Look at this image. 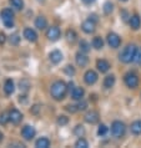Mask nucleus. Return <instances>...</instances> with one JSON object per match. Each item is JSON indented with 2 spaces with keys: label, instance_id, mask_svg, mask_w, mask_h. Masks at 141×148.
Instances as JSON below:
<instances>
[{
  "label": "nucleus",
  "instance_id": "1",
  "mask_svg": "<svg viewBox=\"0 0 141 148\" xmlns=\"http://www.w3.org/2000/svg\"><path fill=\"white\" fill-rule=\"evenodd\" d=\"M66 91H68V85L65 84L64 81H56L51 85V88H50V93L51 96L55 98V100L60 101L63 100L66 95Z\"/></svg>",
  "mask_w": 141,
  "mask_h": 148
},
{
  "label": "nucleus",
  "instance_id": "40",
  "mask_svg": "<svg viewBox=\"0 0 141 148\" xmlns=\"http://www.w3.org/2000/svg\"><path fill=\"white\" fill-rule=\"evenodd\" d=\"M68 86H69L68 88L70 90V91H73V88H74V84H73V82H69V85H68Z\"/></svg>",
  "mask_w": 141,
  "mask_h": 148
},
{
  "label": "nucleus",
  "instance_id": "7",
  "mask_svg": "<svg viewBox=\"0 0 141 148\" xmlns=\"http://www.w3.org/2000/svg\"><path fill=\"white\" fill-rule=\"evenodd\" d=\"M46 36H48V39H49V40L56 41L57 39L60 38V29H59V27H56V26L49 27V29H48V31H46Z\"/></svg>",
  "mask_w": 141,
  "mask_h": 148
},
{
  "label": "nucleus",
  "instance_id": "19",
  "mask_svg": "<svg viewBox=\"0 0 141 148\" xmlns=\"http://www.w3.org/2000/svg\"><path fill=\"white\" fill-rule=\"evenodd\" d=\"M48 25V21H46V19L44 18V16H38L35 20V26L39 29V30H43V29H45Z\"/></svg>",
  "mask_w": 141,
  "mask_h": 148
},
{
  "label": "nucleus",
  "instance_id": "45",
  "mask_svg": "<svg viewBox=\"0 0 141 148\" xmlns=\"http://www.w3.org/2000/svg\"><path fill=\"white\" fill-rule=\"evenodd\" d=\"M39 1H44V0H39Z\"/></svg>",
  "mask_w": 141,
  "mask_h": 148
},
{
  "label": "nucleus",
  "instance_id": "21",
  "mask_svg": "<svg viewBox=\"0 0 141 148\" xmlns=\"http://www.w3.org/2000/svg\"><path fill=\"white\" fill-rule=\"evenodd\" d=\"M4 91L6 95H11L14 92V82L13 80H6L4 84Z\"/></svg>",
  "mask_w": 141,
  "mask_h": 148
},
{
  "label": "nucleus",
  "instance_id": "30",
  "mask_svg": "<svg viewBox=\"0 0 141 148\" xmlns=\"http://www.w3.org/2000/svg\"><path fill=\"white\" fill-rule=\"evenodd\" d=\"M20 42V36L18 34H13L10 36V44L11 45H18Z\"/></svg>",
  "mask_w": 141,
  "mask_h": 148
},
{
  "label": "nucleus",
  "instance_id": "29",
  "mask_svg": "<svg viewBox=\"0 0 141 148\" xmlns=\"http://www.w3.org/2000/svg\"><path fill=\"white\" fill-rule=\"evenodd\" d=\"M80 50H81V52H89L90 46L86 41H84V40L80 41Z\"/></svg>",
  "mask_w": 141,
  "mask_h": 148
},
{
  "label": "nucleus",
  "instance_id": "18",
  "mask_svg": "<svg viewBox=\"0 0 141 148\" xmlns=\"http://www.w3.org/2000/svg\"><path fill=\"white\" fill-rule=\"evenodd\" d=\"M141 25V20L139 18V15H132L130 18V26L134 29V30H138Z\"/></svg>",
  "mask_w": 141,
  "mask_h": 148
},
{
  "label": "nucleus",
  "instance_id": "33",
  "mask_svg": "<svg viewBox=\"0 0 141 148\" xmlns=\"http://www.w3.org/2000/svg\"><path fill=\"white\" fill-rule=\"evenodd\" d=\"M113 8H114V5L111 3H105V5H104V11H105V14H110L111 11H113Z\"/></svg>",
  "mask_w": 141,
  "mask_h": 148
},
{
  "label": "nucleus",
  "instance_id": "16",
  "mask_svg": "<svg viewBox=\"0 0 141 148\" xmlns=\"http://www.w3.org/2000/svg\"><path fill=\"white\" fill-rule=\"evenodd\" d=\"M96 66H97V70L100 72H107L109 71V69H110V64L107 62L106 60H99Z\"/></svg>",
  "mask_w": 141,
  "mask_h": 148
},
{
  "label": "nucleus",
  "instance_id": "39",
  "mask_svg": "<svg viewBox=\"0 0 141 148\" xmlns=\"http://www.w3.org/2000/svg\"><path fill=\"white\" fill-rule=\"evenodd\" d=\"M5 40H6V36L4 32H0V45H4V42H5Z\"/></svg>",
  "mask_w": 141,
  "mask_h": 148
},
{
  "label": "nucleus",
  "instance_id": "38",
  "mask_svg": "<svg viewBox=\"0 0 141 148\" xmlns=\"http://www.w3.org/2000/svg\"><path fill=\"white\" fill-rule=\"evenodd\" d=\"M66 110H68L69 112H76L77 107H76V106H70V105H68V106H66Z\"/></svg>",
  "mask_w": 141,
  "mask_h": 148
},
{
  "label": "nucleus",
  "instance_id": "5",
  "mask_svg": "<svg viewBox=\"0 0 141 148\" xmlns=\"http://www.w3.org/2000/svg\"><path fill=\"white\" fill-rule=\"evenodd\" d=\"M124 80H125L126 86L130 88H135V87H138V85H139V76L136 75L135 72L126 73L125 77H124Z\"/></svg>",
  "mask_w": 141,
  "mask_h": 148
},
{
  "label": "nucleus",
  "instance_id": "27",
  "mask_svg": "<svg viewBox=\"0 0 141 148\" xmlns=\"http://www.w3.org/2000/svg\"><path fill=\"white\" fill-rule=\"evenodd\" d=\"M75 147H77V148H86L88 147V142H86L84 138H79L76 141V143H75Z\"/></svg>",
  "mask_w": 141,
  "mask_h": 148
},
{
  "label": "nucleus",
  "instance_id": "28",
  "mask_svg": "<svg viewBox=\"0 0 141 148\" xmlns=\"http://www.w3.org/2000/svg\"><path fill=\"white\" fill-rule=\"evenodd\" d=\"M74 133H75L76 136H79V137H82V136H84V133H85L84 127H82V126H76L75 130H74Z\"/></svg>",
  "mask_w": 141,
  "mask_h": 148
},
{
  "label": "nucleus",
  "instance_id": "22",
  "mask_svg": "<svg viewBox=\"0 0 141 148\" xmlns=\"http://www.w3.org/2000/svg\"><path fill=\"white\" fill-rule=\"evenodd\" d=\"M35 146L38 148H48L49 146H50V141H49L48 138H45V137H41V138H39L38 141H36Z\"/></svg>",
  "mask_w": 141,
  "mask_h": 148
},
{
  "label": "nucleus",
  "instance_id": "23",
  "mask_svg": "<svg viewBox=\"0 0 141 148\" xmlns=\"http://www.w3.org/2000/svg\"><path fill=\"white\" fill-rule=\"evenodd\" d=\"M115 84V76L114 75H109L105 77V80H104V86H105L106 88H110L113 87Z\"/></svg>",
  "mask_w": 141,
  "mask_h": 148
},
{
  "label": "nucleus",
  "instance_id": "32",
  "mask_svg": "<svg viewBox=\"0 0 141 148\" xmlns=\"http://www.w3.org/2000/svg\"><path fill=\"white\" fill-rule=\"evenodd\" d=\"M107 133V127L105 125H100L99 126V130H97V134L99 136H105Z\"/></svg>",
  "mask_w": 141,
  "mask_h": 148
},
{
  "label": "nucleus",
  "instance_id": "31",
  "mask_svg": "<svg viewBox=\"0 0 141 148\" xmlns=\"http://www.w3.org/2000/svg\"><path fill=\"white\" fill-rule=\"evenodd\" d=\"M68 122H69V118L65 116H59V118H57V125H60V126L68 125Z\"/></svg>",
  "mask_w": 141,
  "mask_h": 148
},
{
  "label": "nucleus",
  "instance_id": "25",
  "mask_svg": "<svg viewBox=\"0 0 141 148\" xmlns=\"http://www.w3.org/2000/svg\"><path fill=\"white\" fill-rule=\"evenodd\" d=\"M9 1L11 4V6H13L14 9H16V10H21L24 8V1L23 0H9Z\"/></svg>",
  "mask_w": 141,
  "mask_h": 148
},
{
  "label": "nucleus",
  "instance_id": "43",
  "mask_svg": "<svg viewBox=\"0 0 141 148\" xmlns=\"http://www.w3.org/2000/svg\"><path fill=\"white\" fill-rule=\"evenodd\" d=\"M1 139H3V133L0 132V141H1Z\"/></svg>",
  "mask_w": 141,
  "mask_h": 148
},
{
  "label": "nucleus",
  "instance_id": "11",
  "mask_svg": "<svg viewBox=\"0 0 141 148\" xmlns=\"http://www.w3.org/2000/svg\"><path fill=\"white\" fill-rule=\"evenodd\" d=\"M24 38L28 41H30V42H35V41L38 40V35H36V32L32 30V29L26 27L25 30H24Z\"/></svg>",
  "mask_w": 141,
  "mask_h": 148
},
{
  "label": "nucleus",
  "instance_id": "37",
  "mask_svg": "<svg viewBox=\"0 0 141 148\" xmlns=\"http://www.w3.org/2000/svg\"><path fill=\"white\" fill-rule=\"evenodd\" d=\"M76 107H77V111H84L86 108V103H85V102H80Z\"/></svg>",
  "mask_w": 141,
  "mask_h": 148
},
{
  "label": "nucleus",
  "instance_id": "41",
  "mask_svg": "<svg viewBox=\"0 0 141 148\" xmlns=\"http://www.w3.org/2000/svg\"><path fill=\"white\" fill-rule=\"evenodd\" d=\"M38 110H39V106H34V108H32V112L36 113V112H38Z\"/></svg>",
  "mask_w": 141,
  "mask_h": 148
},
{
  "label": "nucleus",
  "instance_id": "44",
  "mask_svg": "<svg viewBox=\"0 0 141 148\" xmlns=\"http://www.w3.org/2000/svg\"><path fill=\"white\" fill-rule=\"evenodd\" d=\"M121 1H127V0H121Z\"/></svg>",
  "mask_w": 141,
  "mask_h": 148
},
{
  "label": "nucleus",
  "instance_id": "4",
  "mask_svg": "<svg viewBox=\"0 0 141 148\" xmlns=\"http://www.w3.org/2000/svg\"><path fill=\"white\" fill-rule=\"evenodd\" d=\"M1 19L6 27H13L14 25V13L11 9H4L1 11Z\"/></svg>",
  "mask_w": 141,
  "mask_h": 148
},
{
  "label": "nucleus",
  "instance_id": "10",
  "mask_svg": "<svg viewBox=\"0 0 141 148\" xmlns=\"http://www.w3.org/2000/svg\"><path fill=\"white\" fill-rule=\"evenodd\" d=\"M84 79H85V82L88 85H94L95 82L97 81V73L95 71H93V70H89V71H86Z\"/></svg>",
  "mask_w": 141,
  "mask_h": 148
},
{
  "label": "nucleus",
  "instance_id": "13",
  "mask_svg": "<svg viewBox=\"0 0 141 148\" xmlns=\"http://www.w3.org/2000/svg\"><path fill=\"white\" fill-rule=\"evenodd\" d=\"M85 121L91 123V125H94V123H96L99 121V113L96 111H90L85 114Z\"/></svg>",
  "mask_w": 141,
  "mask_h": 148
},
{
  "label": "nucleus",
  "instance_id": "34",
  "mask_svg": "<svg viewBox=\"0 0 141 148\" xmlns=\"http://www.w3.org/2000/svg\"><path fill=\"white\" fill-rule=\"evenodd\" d=\"M8 121H10L9 120V114H6V113L0 114V123H1V125H6Z\"/></svg>",
  "mask_w": 141,
  "mask_h": 148
},
{
  "label": "nucleus",
  "instance_id": "35",
  "mask_svg": "<svg viewBox=\"0 0 141 148\" xmlns=\"http://www.w3.org/2000/svg\"><path fill=\"white\" fill-rule=\"evenodd\" d=\"M135 62H138L140 66H141V47L138 49V51H136V56H135Z\"/></svg>",
  "mask_w": 141,
  "mask_h": 148
},
{
  "label": "nucleus",
  "instance_id": "26",
  "mask_svg": "<svg viewBox=\"0 0 141 148\" xmlns=\"http://www.w3.org/2000/svg\"><path fill=\"white\" fill-rule=\"evenodd\" d=\"M76 38H77V35H76V32L74 30H68L66 31V40H68L69 42H74V41H76Z\"/></svg>",
  "mask_w": 141,
  "mask_h": 148
},
{
  "label": "nucleus",
  "instance_id": "42",
  "mask_svg": "<svg viewBox=\"0 0 141 148\" xmlns=\"http://www.w3.org/2000/svg\"><path fill=\"white\" fill-rule=\"evenodd\" d=\"M84 3H86V4H90V3H93V1H95V0H82Z\"/></svg>",
  "mask_w": 141,
  "mask_h": 148
},
{
  "label": "nucleus",
  "instance_id": "8",
  "mask_svg": "<svg viewBox=\"0 0 141 148\" xmlns=\"http://www.w3.org/2000/svg\"><path fill=\"white\" fill-rule=\"evenodd\" d=\"M21 136H23L24 139L30 141V139H32V137L35 136V128L34 127H31V126H25L21 130Z\"/></svg>",
  "mask_w": 141,
  "mask_h": 148
},
{
  "label": "nucleus",
  "instance_id": "9",
  "mask_svg": "<svg viewBox=\"0 0 141 148\" xmlns=\"http://www.w3.org/2000/svg\"><path fill=\"white\" fill-rule=\"evenodd\" d=\"M9 120L14 123V125H18L19 122H21V120H23V114L19 112L18 110H15V108H13L9 112Z\"/></svg>",
  "mask_w": 141,
  "mask_h": 148
},
{
  "label": "nucleus",
  "instance_id": "6",
  "mask_svg": "<svg viewBox=\"0 0 141 148\" xmlns=\"http://www.w3.org/2000/svg\"><path fill=\"white\" fill-rule=\"evenodd\" d=\"M107 44H109L113 49H116V47L120 46V44H121V40H120L119 35H116L115 32H110V34L107 35Z\"/></svg>",
  "mask_w": 141,
  "mask_h": 148
},
{
  "label": "nucleus",
  "instance_id": "17",
  "mask_svg": "<svg viewBox=\"0 0 141 148\" xmlns=\"http://www.w3.org/2000/svg\"><path fill=\"white\" fill-rule=\"evenodd\" d=\"M88 62H89V59L84 54H80V52H79V54L76 55V64L79 65V66L84 67V66L88 65Z\"/></svg>",
  "mask_w": 141,
  "mask_h": 148
},
{
  "label": "nucleus",
  "instance_id": "36",
  "mask_svg": "<svg viewBox=\"0 0 141 148\" xmlns=\"http://www.w3.org/2000/svg\"><path fill=\"white\" fill-rule=\"evenodd\" d=\"M64 71H65L66 73H68V75L71 76V75H74V73H75V69H74L73 66H70V65H68V66H66V67L64 69Z\"/></svg>",
  "mask_w": 141,
  "mask_h": 148
},
{
  "label": "nucleus",
  "instance_id": "14",
  "mask_svg": "<svg viewBox=\"0 0 141 148\" xmlns=\"http://www.w3.org/2000/svg\"><path fill=\"white\" fill-rule=\"evenodd\" d=\"M49 57H50V61H51L53 64L57 65L61 60H63V54H61V52H60L59 50H54V51H51V52H50V55H49Z\"/></svg>",
  "mask_w": 141,
  "mask_h": 148
},
{
  "label": "nucleus",
  "instance_id": "12",
  "mask_svg": "<svg viewBox=\"0 0 141 148\" xmlns=\"http://www.w3.org/2000/svg\"><path fill=\"white\" fill-rule=\"evenodd\" d=\"M82 30H84L86 34H91V32L95 31V21H93L91 19L86 20V21L82 23Z\"/></svg>",
  "mask_w": 141,
  "mask_h": 148
},
{
  "label": "nucleus",
  "instance_id": "24",
  "mask_svg": "<svg viewBox=\"0 0 141 148\" xmlns=\"http://www.w3.org/2000/svg\"><path fill=\"white\" fill-rule=\"evenodd\" d=\"M93 46L96 49V50H100V49H102V46H104V40L100 38V36H96V38H94V40H93Z\"/></svg>",
  "mask_w": 141,
  "mask_h": 148
},
{
  "label": "nucleus",
  "instance_id": "3",
  "mask_svg": "<svg viewBox=\"0 0 141 148\" xmlns=\"http://www.w3.org/2000/svg\"><path fill=\"white\" fill-rule=\"evenodd\" d=\"M125 131H126L125 125L120 121H115L113 125H111V133H113V136L116 138H121L122 136L125 134Z\"/></svg>",
  "mask_w": 141,
  "mask_h": 148
},
{
  "label": "nucleus",
  "instance_id": "2",
  "mask_svg": "<svg viewBox=\"0 0 141 148\" xmlns=\"http://www.w3.org/2000/svg\"><path fill=\"white\" fill-rule=\"evenodd\" d=\"M136 51H138V47H136L134 44L127 45V46L122 50L121 54H120V60H121L124 64H130V62H132V61L135 60Z\"/></svg>",
  "mask_w": 141,
  "mask_h": 148
},
{
  "label": "nucleus",
  "instance_id": "20",
  "mask_svg": "<svg viewBox=\"0 0 141 148\" xmlns=\"http://www.w3.org/2000/svg\"><path fill=\"white\" fill-rule=\"evenodd\" d=\"M130 130H131V132L134 134H141V120L132 122Z\"/></svg>",
  "mask_w": 141,
  "mask_h": 148
},
{
  "label": "nucleus",
  "instance_id": "15",
  "mask_svg": "<svg viewBox=\"0 0 141 148\" xmlns=\"http://www.w3.org/2000/svg\"><path fill=\"white\" fill-rule=\"evenodd\" d=\"M84 93H85V91L81 87H74L71 91V97L74 100H81V98L84 97Z\"/></svg>",
  "mask_w": 141,
  "mask_h": 148
}]
</instances>
